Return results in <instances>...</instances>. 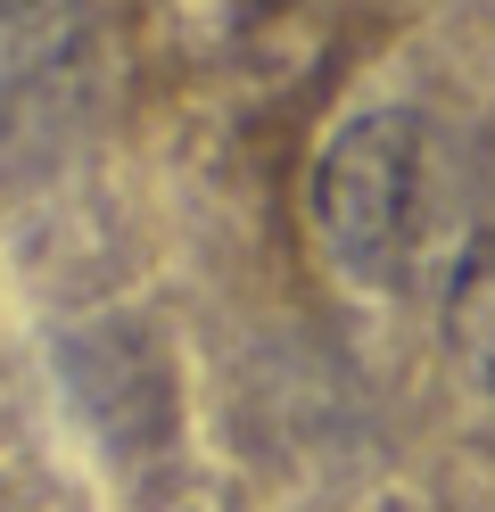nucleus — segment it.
Wrapping results in <instances>:
<instances>
[{"label":"nucleus","mask_w":495,"mask_h":512,"mask_svg":"<svg viewBox=\"0 0 495 512\" xmlns=\"http://www.w3.org/2000/svg\"><path fill=\"white\" fill-rule=\"evenodd\" d=\"M438 199H446V157L413 108L355 116L314 166L322 248L372 290L421 281L429 248H438Z\"/></svg>","instance_id":"f257e3e1"},{"label":"nucleus","mask_w":495,"mask_h":512,"mask_svg":"<svg viewBox=\"0 0 495 512\" xmlns=\"http://www.w3.org/2000/svg\"><path fill=\"white\" fill-rule=\"evenodd\" d=\"M446 331H454V347H462V364H471V380L495 397V248L462 256L454 298H446Z\"/></svg>","instance_id":"f03ea898"}]
</instances>
